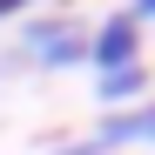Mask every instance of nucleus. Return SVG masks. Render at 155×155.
I'll list each match as a JSON object with an SVG mask.
<instances>
[{"label": "nucleus", "mask_w": 155, "mask_h": 155, "mask_svg": "<svg viewBox=\"0 0 155 155\" xmlns=\"http://www.w3.org/2000/svg\"><path fill=\"white\" fill-rule=\"evenodd\" d=\"M7 54L27 68V74H68V68H88V27L74 14H27L14 27Z\"/></svg>", "instance_id": "f257e3e1"}, {"label": "nucleus", "mask_w": 155, "mask_h": 155, "mask_svg": "<svg viewBox=\"0 0 155 155\" xmlns=\"http://www.w3.org/2000/svg\"><path fill=\"white\" fill-rule=\"evenodd\" d=\"M142 61V20L135 14H108L101 27H88V68L94 74H108V68H135Z\"/></svg>", "instance_id": "f03ea898"}, {"label": "nucleus", "mask_w": 155, "mask_h": 155, "mask_svg": "<svg viewBox=\"0 0 155 155\" xmlns=\"http://www.w3.org/2000/svg\"><path fill=\"white\" fill-rule=\"evenodd\" d=\"M94 148L115 155V148H155V101H142V108H121L94 128Z\"/></svg>", "instance_id": "7ed1b4c3"}, {"label": "nucleus", "mask_w": 155, "mask_h": 155, "mask_svg": "<svg viewBox=\"0 0 155 155\" xmlns=\"http://www.w3.org/2000/svg\"><path fill=\"white\" fill-rule=\"evenodd\" d=\"M94 94H101V108L121 115V108H142V94H148V68H108V74H94Z\"/></svg>", "instance_id": "20e7f679"}, {"label": "nucleus", "mask_w": 155, "mask_h": 155, "mask_svg": "<svg viewBox=\"0 0 155 155\" xmlns=\"http://www.w3.org/2000/svg\"><path fill=\"white\" fill-rule=\"evenodd\" d=\"M34 7H41V0H0V27H20Z\"/></svg>", "instance_id": "39448f33"}, {"label": "nucleus", "mask_w": 155, "mask_h": 155, "mask_svg": "<svg viewBox=\"0 0 155 155\" xmlns=\"http://www.w3.org/2000/svg\"><path fill=\"white\" fill-rule=\"evenodd\" d=\"M54 155H101V148H94V135H88V142H61Z\"/></svg>", "instance_id": "423d86ee"}, {"label": "nucleus", "mask_w": 155, "mask_h": 155, "mask_svg": "<svg viewBox=\"0 0 155 155\" xmlns=\"http://www.w3.org/2000/svg\"><path fill=\"white\" fill-rule=\"evenodd\" d=\"M128 14H135V20H155V0H128Z\"/></svg>", "instance_id": "0eeeda50"}]
</instances>
